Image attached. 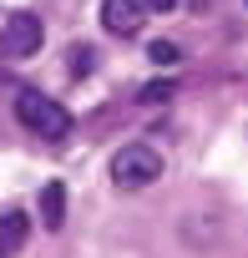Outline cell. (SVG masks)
I'll list each match as a JSON object with an SVG mask.
<instances>
[{"instance_id": "1", "label": "cell", "mask_w": 248, "mask_h": 258, "mask_svg": "<svg viewBox=\"0 0 248 258\" xmlns=\"http://www.w3.org/2000/svg\"><path fill=\"white\" fill-rule=\"evenodd\" d=\"M16 116H21L26 132H36V137H46V142L71 137V111H66L61 101H51L46 91H21V96H16Z\"/></svg>"}, {"instance_id": "2", "label": "cell", "mask_w": 248, "mask_h": 258, "mask_svg": "<svg viewBox=\"0 0 248 258\" xmlns=\"http://www.w3.org/2000/svg\"><path fill=\"white\" fill-rule=\"evenodd\" d=\"M162 177V152L147 147V142H132V147H121L111 157V182L121 192H137V187H152Z\"/></svg>"}, {"instance_id": "3", "label": "cell", "mask_w": 248, "mask_h": 258, "mask_svg": "<svg viewBox=\"0 0 248 258\" xmlns=\"http://www.w3.org/2000/svg\"><path fill=\"white\" fill-rule=\"evenodd\" d=\"M41 46H46V26H41V16H36V11H11V21L0 26V56L31 61Z\"/></svg>"}, {"instance_id": "4", "label": "cell", "mask_w": 248, "mask_h": 258, "mask_svg": "<svg viewBox=\"0 0 248 258\" xmlns=\"http://www.w3.org/2000/svg\"><path fill=\"white\" fill-rule=\"evenodd\" d=\"M147 16V0H101V26L111 36H137Z\"/></svg>"}, {"instance_id": "5", "label": "cell", "mask_w": 248, "mask_h": 258, "mask_svg": "<svg viewBox=\"0 0 248 258\" xmlns=\"http://www.w3.org/2000/svg\"><path fill=\"white\" fill-rule=\"evenodd\" d=\"M41 223H46L51 233L66 223V187H61V182H46V187H41Z\"/></svg>"}, {"instance_id": "6", "label": "cell", "mask_w": 248, "mask_h": 258, "mask_svg": "<svg viewBox=\"0 0 248 258\" xmlns=\"http://www.w3.org/2000/svg\"><path fill=\"white\" fill-rule=\"evenodd\" d=\"M26 233H31V223H26V213H0V253H16L21 243H26Z\"/></svg>"}, {"instance_id": "7", "label": "cell", "mask_w": 248, "mask_h": 258, "mask_svg": "<svg viewBox=\"0 0 248 258\" xmlns=\"http://www.w3.org/2000/svg\"><path fill=\"white\" fill-rule=\"evenodd\" d=\"M172 96H177V81H167V76H157V81L142 86V101H147V106H167Z\"/></svg>"}, {"instance_id": "8", "label": "cell", "mask_w": 248, "mask_h": 258, "mask_svg": "<svg viewBox=\"0 0 248 258\" xmlns=\"http://www.w3.org/2000/svg\"><path fill=\"white\" fill-rule=\"evenodd\" d=\"M147 56H152V66H177V61H182V46H177V41H152Z\"/></svg>"}, {"instance_id": "9", "label": "cell", "mask_w": 248, "mask_h": 258, "mask_svg": "<svg viewBox=\"0 0 248 258\" xmlns=\"http://www.w3.org/2000/svg\"><path fill=\"white\" fill-rule=\"evenodd\" d=\"M86 66H91V51H86V46H71V71H76V76H81V71H86Z\"/></svg>"}, {"instance_id": "10", "label": "cell", "mask_w": 248, "mask_h": 258, "mask_svg": "<svg viewBox=\"0 0 248 258\" xmlns=\"http://www.w3.org/2000/svg\"><path fill=\"white\" fill-rule=\"evenodd\" d=\"M147 11H157V16H167V11H177V0H147Z\"/></svg>"}]
</instances>
